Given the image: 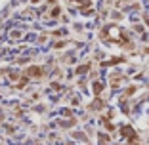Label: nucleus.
Here are the masks:
<instances>
[{
	"label": "nucleus",
	"mask_w": 149,
	"mask_h": 145,
	"mask_svg": "<svg viewBox=\"0 0 149 145\" xmlns=\"http://www.w3.org/2000/svg\"><path fill=\"white\" fill-rule=\"evenodd\" d=\"M73 2H79V4H82V6H88V4H90V0H73Z\"/></svg>",
	"instance_id": "nucleus-3"
},
{
	"label": "nucleus",
	"mask_w": 149,
	"mask_h": 145,
	"mask_svg": "<svg viewBox=\"0 0 149 145\" xmlns=\"http://www.w3.org/2000/svg\"><path fill=\"white\" fill-rule=\"evenodd\" d=\"M27 75L29 76H40L42 75V69H40V67H31V69L27 71Z\"/></svg>",
	"instance_id": "nucleus-1"
},
{
	"label": "nucleus",
	"mask_w": 149,
	"mask_h": 145,
	"mask_svg": "<svg viewBox=\"0 0 149 145\" xmlns=\"http://www.w3.org/2000/svg\"><path fill=\"white\" fill-rule=\"evenodd\" d=\"M94 92H96V94H100V92H101V84H100V82L94 84Z\"/></svg>",
	"instance_id": "nucleus-2"
}]
</instances>
